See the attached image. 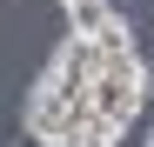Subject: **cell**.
I'll list each match as a JSON object with an SVG mask.
<instances>
[{"label": "cell", "instance_id": "2", "mask_svg": "<svg viewBox=\"0 0 154 147\" xmlns=\"http://www.w3.org/2000/svg\"><path fill=\"white\" fill-rule=\"evenodd\" d=\"M74 127H81V100H67L60 87L34 80V94H27V134H34V147H67Z\"/></svg>", "mask_w": 154, "mask_h": 147}, {"label": "cell", "instance_id": "7", "mask_svg": "<svg viewBox=\"0 0 154 147\" xmlns=\"http://www.w3.org/2000/svg\"><path fill=\"white\" fill-rule=\"evenodd\" d=\"M67 7H87V0H60V14H67Z\"/></svg>", "mask_w": 154, "mask_h": 147}, {"label": "cell", "instance_id": "4", "mask_svg": "<svg viewBox=\"0 0 154 147\" xmlns=\"http://www.w3.org/2000/svg\"><path fill=\"white\" fill-rule=\"evenodd\" d=\"M87 40H94V54H100V60H127V54H134V27H127L121 14H107Z\"/></svg>", "mask_w": 154, "mask_h": 147}, {"label": "cell", "instance_id": "3", "mask_svg": "<svg viewBox=\"0 0 154 147\" xmlns=\"http://www.w3.org/2000/svg\"><path fill=\"white\" fill-rule=\"evenodd\" d=\"M94 74H100V54H94V40H81V34H67V40H60V54L47 60V74H40V80H47V87H60L67 100H81Z\"/></svg>", "mask_w": 154, "mask_h": 147}, {"label": "cell", "instance_id": "6", "mask_svg": "<svg viewBox=\"0 0 154 147\" xmlns=\"http://www.w3.org/2000/svg\"><path fill=\"white\" fill-rule=\"evenodd\" d=\"M107 14H114V0H87V7H67L60 20H67V34H81V40H87V34H94Z\"/></svg>", "mask_w": 154, "mask_h": 147}, {"label": "cell", "instance_id": "8", "mask_svg": "<svg viewBox=\"0 0 154 147\" xmlns=\"http://www.w3.org/2000/svg\"><path fill=\"white\" fill-rule=\"evenodd\" d=\"M147 147H154V134H147Z\"/></svg>", "mask_w": 154, "mask_h": 147}, {"label": "cell", "instance_id": "1", "mask_svg": "<svg viewBox=\"0 0 154 147\" xmlns=\"http://www.w3.org/2000/svg\"><path fill=\"white\" fill-rule=\"evenodd\" d=\"M141 100H147V67H141V54H127V60H100V74H94L87 94H81V107L100 114L107 127H127V120L141 114Z\"/></svg>", "mask_w": 154, "mask_h": 147}, {"label": "cell", "instance_id": "5", "mask_svg": "<svg viewBox=\"0 0 154 147\" xmlns=\"http://www.w3.org/2000/svg\"><path fill=\"white\" fill-rule=\"evenodd\" d=\"M114 140H121V127H107L100 114H87V107H81V127H74V140H67V147H114Z\"/></svg>", "mask_w": 154, "mask_h": 147}]
</instances>
